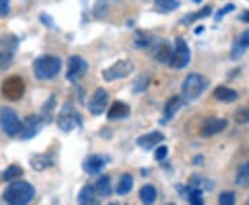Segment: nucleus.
I'll use <instances>...</instances> for the list:
<instances>
[{
	"instance_id": "obj_1",
	"label": "nucleus",
	"mask_w": 249,
	"mask_h": 205,
	"mask_svg": "<svg viewBox=\"0 0 249 205\" xmlns=\"http://www.w3.org/2000/svg\"><path fill=\"white\" fill-rule=\"evenodd\" d=\"M35 187L25 180H13L4 188L3 200L11 205H25L35 198Z\"/></svg>"
},
{
	"instance_id": "obj_2",
	"label": "nucleus",
	"mask_w": 249,
	"mask_h": 205,
	"mask_svg": "<svg viewBox=\"0 0 249 205\" xmlns=\"http://www.w3.org/2000/svg\"><path fill=\"white\" fill-rule=\"evenodd\" d=\"M61 71V60L55 56H42L34 63V74L37 79H53Z\"/></svg>"
},
{
	"instance_id": "obj_3",
	"label": "nucleus",
	"mask_w": 249,
	"mask_h": 205,
	"mask_svg": "<svg viewBox=\"0 0 249 205\" xmlns=\"http://www.w3.org/2000/svg\"><path fill=\"white\" fill-rule=\"evenodd\" d=\"M208 85L209 83L205 76L199 74H190L181 85V96L184 98V101L191 103L201 97V94L208 88Z\"/></svg>"
},
{
	"instance_id": "obj_4",
	"label": "nucleus",
	"mask_w": 249,
	"mask_h": 205,
	"mask_svg": "<svg viewBox=\"0 0 249 205\" xmlns=\"http://www.w3.org/2000/svg\"><path fill=\"white\" fill-rule=\"evenodd\" d=\"M0 92L4 98H7L10 101H17L19 98H22L25 93V83L22 78H19L17 75H11L3 80Z\"/></svg>"
},
{
	"instance_id": "obj_5",
	"label": "nucleus",
	"mask_w": 249,
	"mask_h": 205,
	"mask_svg": "<svg viewBox=\"0 0 249 205\" xmlns=\"http://www.w3.org/2000/svg\"><path fill=\"white\" fill-rule=\"evenodd\" d=\"M134 71V63L132 60H118L107 70L103 71V78L106 82H114L118 79H124Z\"/></svg>"
},
{
	"instance_id": "obj_6",
	"label": "nucleus",
	"mask_w": 249,
	"mask_h": 205,
	"mask_svg": "<svg viewBox=\"0 0 249 205\" xmlns=\"http://www.w3.org/2000/svg\"><path fill=\"white\" fill-rule=\"evenodd\" d=\"M190 60H191V53H190L188 45L186 43V40L178 37L175 50L172 52L169 58V65L173 70H183L190 64Z\"/></svg>"
},
{
	"instance_id": "obj_7",
	"label": "nucleus",
	"mask_w": 249,
	"mask_h": 205,
	"mask_svg": "<svg viewBox=\"0 0 249 205\" xmlns=\"http://www.w3.org/2000/svg\"><path fill=\"white\" fill-rule=\"evenodd\" d=\"M22 122L19 121L17 112L10 107L1 108L0 111V128L7 136H17Z\"/></svg>"
},
{
	"instance_id": "obj_8",
	"label": "nucleus",
	"mask_w": 249,
	"mask_h": 205,
	"mask_svg": "<svg viewBox=\"0 0 249 205\" xmlns=\"http://www.w3.org/2000/svg\"><path fill=\"white\" fill-rule=\"evenodd\" d=\"M57 124H58V128L64 132H71L82 125V119H80L79 112L72 107L71 104H65L57 118Z\"/></svg>"
},
{
	"instance_id": "obj_9",
	"label": "nucleus",
	"mask_w": 249,
	"mask_h": 205,
	"mask_svg": "<svg viewBox=\"0 0 249 205\" xmlns=\"http://www.w3.org/2000/svg\"><path fill=\"white\" fill-rule=\"evenodd\" d=\"M42 128H43V121L40 119V116H28L27 119L22 122V126L18 132V139H21V140L34 139L36 134L42 130Z\"/></svg>"
},
{
	"instance_id": "obj_10",
	"label": "nucleus",
	"mask_w": 249,
	"mask_h": 205,
	"mask_svg": "<svg viewBox=\"0 0 249 205\" xmlns=\"http://www.w3.org/2000/svg\"><path fill=\"white\" fill-rule=\"evenodd\" d=\"M89 70V64L80 56H71L68 60V71H67V79L71 82H76L80 79Z\"/></svg>"
},
{
	"instance_id": "obj_11",
	"label": "nucleus",
	"mask_w": 249,
	"mask_h": 205,
	"mask_svg": "<svg viewBox=\"0 0 249 205\" xmlns=\"http://www.w3.org/2000/svg\"><path fill=\"white\" fill-rule=\"evenodd\" d=\"M108 98H109V96H108L107 90L103 89V88H98L93 93V96L89 100V104H88L90 114L91 115H101L107 108Z\"/></svg>"
},
{
	"instance_id": "obj_12",
	"label": "nucleus",
	"mask_w": 249,
	"mask_h": 205,
	"mask_svg": "<svg viewBox=\"0 0 249 205\" xmlns=\"http://www.w3.org/2000/svg\"><path fill=\"white\" fill-rule=\"evenodd\" d=\"M107 165V160L101 155H90L83 161V169L89 175H97L101 173Z\"/></svg>"
},
{
	"instance_id": "obj_13",
	"label": "nucleus",
	"mask_w": 249,
	"mask_h": 205,
	"mask_svg": "<svg viewBox=\"0 0 249 205\" xmlns=\"http://www.w3.org/2000/svg\"><path fill=\"white\" fill-rule=\"evenodd\" d=\"M29 165L37 172L47 169L54 165L53 155L50 152H43V154H34L29 160Z\"/></svg>"
},
{
	"instance_id": "obj_14",
	"label": "nucleus",
	"mask_w": 249,
	"mask_h": 205,
	"mask_svg": "<svg viewBox=\"0 0 249 205\" xmlns=\"http://www.w3.org/2000/svg\"><path fill=\"white\" fill-rule=\"evenodd\" d=\"M227 126V121L226 119H217V118H212V119H208L202 126V130L201 134L204 137H212L214 134H217L219 132H222L223 129H226Z\"/></svg>"
},
{
	"instance_id": "obj_15",
	"label": "nucleus",
	"mask_w": 249,
	"mask_h": 205,
	"mask_svg": "<svg viewBox=\"0 0 249 205\" xmlns=\"http://www.w3.org/2000/svg\"><path fill=\"white\" fill-rule=\"evenodd\" d=\"M165 136L158 132V130H154L147 134H142L137 139V146L142 147L144 150H151L152 147H155L157 144H160V142H163Z\"/></svg>"
},
{
	"instance_id": "obj_16",
	"label": "nucleus",
	"mask_w": 249,
	"mask_h": 205,
	"mask_svg": "<svg viewBox=\"0 0 249 205\" xmlns=\"http://www.w3.org/2000/svg\"><path fill=\"white\" fill-rule=\"evenodd\" d=\"M130 115V107L127 104H124V101H115L109 110H108L107 118L111 121H115V119H124Z\"/></svg>"
},
{
	"instance_id": "obj_17",
	"label": "nucleus",
	"mask_w": 249,
	"mask_h": 205,
	"mask_svg": "<svg viewBox=\"0 0 249 205\" xmlns=\"http://www.w3.org/2000/svg\"><path fill=\"white\" fill-rule=\"evenodd\" d=\"M183 106V101H181V98L178 97V96H175V97H170L168 101H166V104H165V108H163V116H165V119L166 121H169L172 119L175 114L178 112L180 107Z\"/></svg>"
},
{
	"instance_id": "obj_18",
	"label": "nucleus",
	"mask_w": 249,
	"mask_h": 205,
	"mask_svg": "<svg viewBox=\"0 0 249 205\" xmlns=\"http://www.w3.org/2000/svg\"><path fill=\"white\" fill-rule=\"evenodd\" d=\"M213 96L219 101H224V103H230V101H234L238 97V93L234 89H230V88H226V86H219L216 88L213 92Z\"/></svg>"
},
{
	"instance_id": "obj_19",
	"label": "nucleus",
	"mask_w": 249,
	"mask_h": 205,
	"mask_svg": "<svg viewBox=\"0 0 249 205\" xmlns=\"http://www.w3.org/2000/svg\"><path fill=\"white\" fill-rule=\"evenodd\" d=\"M154 56L160 63H166L169 61L172 56V49L168 42H160L158 45L154 46Z\"/></svg>"
},
{
	"instance_id": "obj_20",
	"label": "nucleus",
	"mask_w": 249,
	"mask_h": 205,
	"mask_svg": "<svg viewBox=\"0 0 249 205\" xmlns=\"http://www.w3.org/2000/svg\"><path fill=\"white\" fill-rule=\"evenodd\" d=\"M118 3V0H97L96 1V6H94V16L96 18H106L109 13L111 7Z\"/></svg>"
},
{
	"instance_id": "obj_21",
	"label": "nucleus",
	"mask_w": 249,
	"mask_h": 205,
	"mask_svg": "<svg viewBox=\"0 0 249 205\" xmlns=\"http://www.w3.org/2000/svg\"><path fill=\"white\" fill-rule=\"evenodd\" d=\"M96 197H97V194H96L94 187L91 185H86L85 187L80 190L78 201H79V204H96V201H97Z\"/></svg>"
},
{
	"instance_id": "obj_22",
	"label": "nucleus",
	"mask_w": 249,
	"mask_h": 205,
	"mask_svg": "<svg viewBox=\"0 0 249 205\" xmlns=\"http://www.w3.org/2000/svg\"><path fill=\"white\" fill-rule=\"evenodd\" d=\"M94 190H96V194L103 198H106L111 194L112 188H111V179L109 176H101L98 179L96 186H94Z\"/></svg>"
},
{
	"instance_id": "obj_23",
	"label": "nucleus",
	"mask_w": 249,
	"mask_h": 205,
	"mask_svg": "<svg viewBox=\"0 0 249 205\" xmlns=\"http://www.w3.org/2000/svg\"><path fill=\"white\" fill-rule=\"evenodd\" d=\"M140 200H142L144 204H154L157 201V188L151 186V185H145L140 188Z\"/></svg>"
},
{
	"instance_id": "obj_24",
	"label": "nucleus",
	"mask_w": 249,
	"mask_h": 205,
	"mask_svg": "<svg viewBox=\"0 0 249 205\" xmlns=\"http://www.w3.org/2000/svg\"><path fill=\"white\" fill-rule=\"evenodd\" d=\"M133 176L129 175V173H124V176L121 178L119 183H118V187H116V193L119 196H126L132 188H133Z\"/></svg>"
},
{
	"instance_id": "obj_25",
	"label": "nucleus",
	"mask_w": 249,
	"mask_h": 205,
	"mask_svg": "<svg viewBox=\"0 0 249 205\" xmlns=\"http://www.w3.org/2000/svg\"><path fill=\"white\" fill-rule=\"evenodd\" d=\"M54 107H55V97L52 96L45 103V106L40 110V119L43 122H50L52 121V114H53Z\"/></svg>"
},
{
	"instance_id": "obj_26",
	"label": "nucleus",
	"mask_w": 249,
	"mask_h": 205,
	"mask_svg": "<svg viewBox=\"0 0 249 205\" xmlns=\"http://www.w3.org/2000/svg\"><path fill=\"white\" fill-rule=\"evenodd\" d=\"M14 52L16 50L13 49H0V70H7L11 67Z\"/></svg>"
},
{
	"instance_id": "obj_27",
	"label": "nucleus",
	"mask_w": 249,
	"mask_h": 205,
	"mask_svg": "<svg viewBox=\"0 0 249 205\" xmlns=\"http://www.w3.org/2000/svg\"><path fill=\"white\" fill-rule=\"evenodd\" d=\"M235 183L238 186H249V161L240 167L235 176Z\"/></svg>"
},
{
	"instance_id": "obj_28",
	"label": "nucleus",
	"mask_w": 249,
	"mask_h": 205,
	"mask_svg": "<svg viewBox=\"0 0 249 205\" xmlns=\"http://www.w3.org/2000/svg\"><path fill=\"white\" fill-rule=\"evenodd\" d=\"M24 175V170L21 167H18V165H10L7 169L4 170V173H3V179L6 180V182H13V180H17L21 176Z\"/></svg>"
},
{
	"instance_id": "obj_29",
	"label": "nucleus",
	"mask_w": 249,
	"mask_h": 205,
	"mask_svg": "<svg viewBox=\"0 0 249 205\" xmlns=\"http://www.w3.org/2000/svg\"><path fill=\"white\" fill-rule=\"evenodd\" d=\"M155 4L162 11H173L178 9L180 1L178 0H155Z\"/></svg>"
},
{
	"instance_id": "obj_30",
	"label": "nucleus",
	"mask_w": 249,
	"mask_h": 205,
	"mask_svg": "<svg viewBox=\"0 0 249 205\" xmlns=\"http://www.w3.org/2000/svg\"><path fill=\"white\" fill-rule=\"evenodd\" d=\"M150 76L148 75H140L137 79H134L133 82V90L136 93H140V92H144V90L148 88V85H150Z\"/></svg>"
},
{
	"instance_id": "obj_31",
	"label": "nucleus",
	"mask_w": 249,
	"mask_h": 205,
	"mask_svg": "<svg viewBox=\"0 0 249 205\" xmlns=\"http://www.w3.org/2000/svg\"><path fill=\"white\" fill-rule=\"evenodd\" d=\"M211 13H212V9L206 6V7H204L202 10H199V11L196 13V14H190V17L187 18V19L184 18V22H186V21L187 22H194V21H196V19H201V18H205L206 16H209Z\"/></svg>"
},
{
	"instance_id": "obj_32",
	"label": "nucleus",
	"mask_w": 249,
	"mask_h": 205,
	"mask_svg": "<svg viewBox=\"0 0 249 205\" xmlns=\"http://www.w3.org/2000/svg\"><path fill=\"white\" fill-rule=\"evenodd\" d=\"M188 201L194 205H202L204 204V198H202V191L194 188L190 194H188Z\"/></svg>"
},
{
	"instance_id": "obj_33",
	"label": "nucleus",
	"mask_w": 249,
	"mask_h": 205,
	"mask_svg": "<svg viewBox=\"0 0 249 205\" xmlns=\"http://www.w3.org/2000/svg\"><path fill=\"white\" fill-rule=\"evenodd\" d=\"M219 203L222 205L235 204V194L232 191H223L219 196Z\"/></svg>"
},
{
	"instance_id": "obj_34",
	"label": "nucleus",
	"mask_w": 249,
	"mask_h": 205,
	"mask_svg": "<svg viewBox=\"0 0 249 205\" xmlns=\"http://www.w3.org/2000/svg\"><path fill=\"white\" fill-rule=\"evenodd\" d=\"M235 122L237 124H248L249 122V108H242L235 114Z\"/></svg>"
},
{
	"instance_id": "obj_35",
	"label": "nucleus",
	"mask_w": 249,
	"mask_h": 205,
	"mask_svg": "<svg viewBox=\"0 0 249 205\" xmlns=\"http://www.w3.org/2000/svg\"><path fill=\"white\" fill-rule=\"evenodd\" d=\"M244 52H245V47L241 45L240 42H237L231 49V58L232 60H238L241 56L244 54Z\"/></svg>"
},
{
	"instance_id": "obj_36",
	"label": "nucleus",
	"mask_w": 249,
	"mask_h": 205,
	"mask_svg": "<svg viewBox=\"0 0 249 205\" xmlns=\"http://www.w3.org/2000/svg\"><path fill=\"white\" fill-rule=\"evenodd\" d=\"M168 147L166 146H160L155 150V160L157 161H163L166 157H168Z\"/></svg>"
},
{
	"instance_id": "obj_37",
	"label": "nucleus",
	"mask_w": 249,
	"mask_h": 205,
	"mask_svg": "<svg viewBox=\"0 0 249 205\" xmlns=\"http://www.w3.org/2000/svg\"><path fill=\"white\" fill-rule=\"evenodd\" d=\"M10 11V0H0V17H6Z\"/></svg>"
},
{
	"instance_id": "obj_38",
	"label": "nucleus",
	"mask_w": 249,
	"mask_h": 205,
	"mask_svg": "<svg viewBox=\"0 0 249 205\" xmlns=\"http://www.w3.org/2000/svg\"><path fill=\"white\" fill-rule=\"evenodd\" d=\"M234 9H235V6H234V4H227V6H226L224 9H222L220 11H217L216 19H217V21H219V19H222V18L224 17V16L227 14V13H230V11H232Z\"/></svg>"
},
{
	"instance_id": "obj_39",
	"label": "nucleus",
	"mask_w": 249,
	"mask_h": 205,
	"mask_svg": "<svg viewBox=\"0 0 249 205\" xmlns=\"http://www.w3.org/2000/svg\"><path fill=\"white\" fill-rule=\"evenodd\" d=\"M238 42H240L241 45L244 46L245 49H247V47H249V29L248 31H245V32L241 35L240 40H238Z\"/></svg>"
},
{
	"instance_id": "obj_40",
	"label": "nucleus",
	"mask_w": 249,
	"mask_h": 205,
	"mask_svg": "<svg viewBox=\"0 0 249 205\" xmlns=\"http://www.w3.org/2000/svg\"><path fill=\"white\" fill-rule=\"evenodd\" d=\"M240 19H242L244 22H247V24H249V10H248V11H245V13H244V14L241 16Z\"/></svg>"
},
{
	"instance_id": "obj_41",
	"label": "nucleus",
	"mask_w": 249,
	"mask_h": 205,
	"mask_svg": "<svg viewBox=\"0 0 249 205\" xmlns=\"http://www.w3.org/2000/svg\"><path fill=\"white\" fill-rule=\"evenodd\" d=\"M193 1H194V3H196V4H198V3H201L202 0H193Z\"/></svg>"
}]
</instances>
